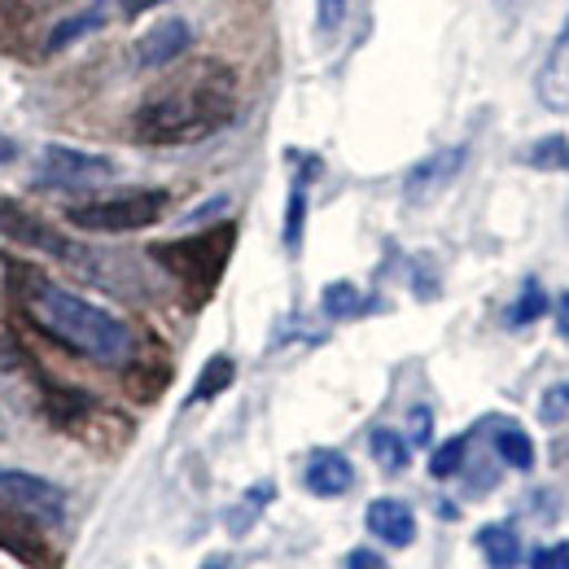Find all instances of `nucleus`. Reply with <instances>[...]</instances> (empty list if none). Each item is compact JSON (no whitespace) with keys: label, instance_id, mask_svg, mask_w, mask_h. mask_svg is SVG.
Wrapping results in <instances>:
<instances>
[{"label":"nucleus","instance_id":"obj_21","mask_svg":"<svg viewBox=\"0 0 569 569\" xmlns=\"http://www.w3.org/2000/svg\"><path fill=\"white\" fill-rule=\"evenodd\" d=\"M97 27H101V4H92L88 13H74V18H67V22H58L53 36H49V49H67L71 40L88 36V31H97Z\"/></svg>","mask_w":569,"mask_h":569},{"label":"nucleus","instance_id":"obj_12","mask_svg":"<svg viewBox=\"0 0 569 569\" xmlns=\"http://www.w3.org/2000/svg\"><path fill=\"white\" fill-rule=\"evenodd\" d=\"M302 487L320 499H338L356 487V469L342 451H316L307 460V473H302Z\"/></svg>","mask_w":569,"mask_h":569},{"label":"nucleus","instance_id":"obj_24","mask_svg":"<svg viewBox=\"0 0 569 569\" xmlns=\"http://www.w3.org/2000/svg\"><path fill=\"white\" fill-rule=\"evenodd\" d=\"M316 22L325 36H333L347 22V0H316Z\"/></svg>","mask_w":569,"mask_h":569},{"label":"nucleus","instance_id":"obj_7","mask_svg":"<svg viewBox=\"0 0 569 569\" xmlns=\"http://www.w3.org/2000/svg\"><path fill=\"white\" fill-rule=\"evenodd\" d=\"M0 503H9L13 512L31 517L36 526L53 530L67 521V496L62 487L36 478V473H22V469H0Z\"/></svg>","mask_w":569,"mask_h":569},{"label":"nucleus","instance_id":"obj_10","mask_svg":"<svg viewBox=\"0 0 569 569\" xmlns=\"http://www.w3.org/2000/svg\"><path fill=\"white\" fill-rule=\"evenodd\" d=\"M189 44H193V27L184 18H162V22H153L141 40H137V62H141L144 71L167 67L180 53H189Z\"/></svg>","mask_w":569,"mask_h":569},{"label":"nucleus","instance_id":"obj_3","mask_svg":"<svg viewBox=\"0 0 569 569\" xmlns=\"http://www.w3.org/2000/svg\"><path fill=\"white\" fill-rule=\"evenodd\" d=\"M232 241H237V228L232 223H219V228H207L202 237H184V241L158 246L153 259L180 284H189L193 298H207L214 284H219V277H223V268H228Z\"/></svg>","mask_w":569,"mask_h":569},{"label":"nucleus","instance_id":"obj_13","mask_svg":"<svg viewBox=\"0 0 569 569\" xmlns=\"http://www.w3.org/2000/svg\"><path fill=\"white\" fill-rule=\"evenodd\" d=\"M491 442H496L499 460H503L508 469H517V473H530V469H535V442H530V433L521 426H512V421H491Z\"/></svg>","mask_w":569,"mask_h":569},{"label":"nucleus","instance_id":"obj_16","mask_svg":"<svg viewBox=\"0 0 569 569\" xmlns=\"http://www.w3.org/2000/svg\"><path fill=\"white\" fill-rule=\"evenodd\" d=\"M320 307H325V316H329V320H356V316L368 311V298H363L351 281H333V284H325Z\"/></svg>","mask_w":569,"mask_h":569},{"label":"nucleus","instance_id":"obj_9","mask_svg":"<svg viewBox=\"0 0 569 569\" xmlns=\"http://www.w3.org/2000/svg\"><path fill=\"white\" fill-rule=\"evenodd\" d=\"M0 548L13 552L18 561H27L31 569H53V548L44 543V526L13 512L9 503H0Z\"/></svg>","mask_w":569,"mask_h":569},{"label":"nucleus","instance_id":"obj_30","mask_svg":"<svg viewBox=\"0 0 569 569\" xmlns=\"http://www.w3.org/2000/svg\"><path fill=\"white\" fill-rule=\"evenodd\" d=\"M13 158H18V141H13V137H4V132H0V167H9V162H13Z\"/></svg>","mask_w":569,"mask_h":569},{"label":"nucleus","instance_id":"obj_29","mask_svg":"<svg viewBox=\"0 0 569 569\" xmlns=\"http://www.w3.org/2000/svg\"><path fill=\"white\" fill-rule=\"evenodd\" d=\"M153 4H162V0H123V13H128V18H141Z\"/></svg>","mask_w":569,"mask_h":569},{"label":"nucleus","instance_id":"obj_17","mask_svg":"<svg viewBox=\"0 0 569 569\" xmlns=\"http://www.w3.org/2000/svg\"><path fill=\"white\" fill-rule=\"evenodd\" d=\"M232 377H237V363L228 356H211L207 368H202V377H198V386H193V395H189V403H207L214 395H223L232 386Z\"/></svg>","mask_w":569,"mask_h":569},{"label":"nucleus","instance_id":"obj_15","mask_svg":"<svg viewBox=\"0 0 569 569\" xmlns=\"http://www.w3.org/2000/svg\"><path fill=\"white\" fill-rule=\"evenodd\" d=\"M368 447H372V460H377L386 473H403V469L412 465V447H408V438L395 433V429H372Z\"/></svg>","mask_w":569,"mask_h":569},{"label":"nucleus","instance_id":"obj_23","mask_svg":"<svg viewBox=\"0 0 569 569\" xmlns=\"http://www.w3.org/2000/svg\"><path fill=\"white\" fill-rule=\"evenodd\" d=\"M302 219H307V189L293 184L289 211H284V246H289V250H298V241H302Z\"/></svg>","mask_w":569,"mask_h":569},{"label":"nucleus","instance_id":"obj_4","mask_svg":"<svg viewBox=\"0 0 569 569\" xmlns=\"http://www.w3.org/2000/svg\"><path fill=\"white\" fill-rule=\"evenodd\" d=\"M167 207H171L167 189H128V193H114V198L71 207L67 219L83 232H137V228L158 223L167 214Z\"/></svg>","mask_w":569,"mask_h":569},{"label":"nucleus","instance_id":"obj_19","mask_svg":"<svg viewBox=\"0 0 569 569\" xmlns=\"http://www.w3.org/2000/svg\"><path fill=\"white\" fill-rule=\"evenodd\" d=\"M526 162L535 171H569V141L566 137H539V141L526 149Z\"/></svg>","mask_w":569,"mask_h":569},{"label":"nucleus","instance_id":"obj_14","mask_svg":"<svg viewBox=\"0 0 569 569\" xmlns=\"http://www.w3.org/2000/svg\"><path fill=\"white\" fill-rule=\"evenodd\" d=\"M478 552L487 557V566L491 569H517L521 566V539H517V530L512 526H482L478 530Z\"/></svg>","mask_w":569,"mask_h":569},{"label":"nucleus","instance_id":"obj_26","mask_svg":"<svg viewBox=\"0 0 569 569\" xmlns=\"http://www.w3.org/2000/svg\"><path fill=\"white\" fill-rule=\"evenodd\" d=\"M429 433H433V412L429 408H412V442L426 447Z\"/></svg>","mask_w":569,"mask_h":569},{"label":"nucleus","instance_id":"obj_32","mask_svg":"<svg viewBox=\"0 0 569 569\" xmlns=\"http://www.w3.org/2000/svg\"><path fill=\"white\" fill-rule=\"evenodd\" d=\"M552 557H557V569H569V539H566V543H557V548H552Z\"/></svg>","mask_w":569,"mask_h":569},{"label":"nucleus","instance_id":"obj_6","mask_svg":"<svg viewBox=\"0 0 569 569\" xmlns=\"http://www.w3.org/2000/svg\"><path fill=\"white\" fill-rule=\"evenodd\" d=\"M114 176H119L114 158L67 149V144H49L40 153V167H36V184H49V189H97Z\"/></svg>","mask_w":569,"mask_h":569},{"label":"nucleus","instance_id":"obj_25","mask_svg":"<svg viewBox=\"0 0 569 569\" xmlns=\"http://www.w3.org/2000/svg\"><path fill=\"white\" fill-rule=\"evenodd\" d=\"M561 412H569V381L543 395V421H561Z\"/></svg>","mask_w":569,"mask_h":569},{"label":"nucleus","instance_id":"obj_2","mask_svg":"<svg viewBox=\"0 0 569 569\" xmlns=\"http://www.w3.org/2000/svg\"><path fill=\"white\" fill-rule=\"evenodd\" d=\"M18 302L53 342H62L74 356L106 368H119L132 359V329L119 316H110L106 307L79 298L40 272L18 268Z\"/></svg>","mask_w":569,"mask_h":569},{"label":"nucleus","instance_id":"obj_33","mask_svg":"<svg viewBox=\"0 0 569 569\" xmlns=\"http://www.w3.org/2000/svg\"><path fill=\"white\" fill-rule=\"evenodd\" d=\"M202 569H228V561H223V557H211V561H207Z\"/></svg>","mask_w":569,"mask_h":569},{"label":"nucleus","instance_id":"obj_8","mask_svg":"<svg viewBox=\"0 0 569 569\" xmlns=\"http://www.w3.org/2000/svg\"><path fill=\"white\" fill-rule=\"evenodd\" d=\"M465 158H469V149H465V144H451V149H438V153L421 158V162L403 176V193H408V202H412V207H421V202H429V198H438V193L460 176Z\"/></svg>","mask_w":569,"mask_h":569},{"label":"nucleus","instance_id":"obj_1","mask_svg":"<svg viewBox=\"0 0 569 569\" xmlns=\"http://www.w3.org/2000/svg\"><path fill=\"white\" fill-rule=\"evenodd\" d=\"M237 114V74L223 62H193L189 71L167 79L132 119V132L144 144H193L228 128Z\"/></svg>","mask_w":569,"mask_h":569},{"label":"nucleus","instance_id":"obj_28","mask_svg":"<svg viewBox=\"0 0 569 569\" xmlns=\"http://www.w3.org/2000/svg\"><path fill=\"white\" fill-rule=\"evenodd\" d=\"M552 316H557V333L569 342V289L566 293H557V302H552Z\"/></svg>","mask_w":569,"mask_h":569},{"label":"nucleus","instance_id":"obj_22","mask_svg":"<svg viewBox=\"0 0 569 569\" xmlns=\"http://www.w3.org/2000/svg\"><path fill=\"white\" fill-rule=\"evenodd\" d=\"M272 496H277V487H272V482H259V487L246 496L241 512H232V517H228V530H232V535H246V530H250V517H254V512H259Z\"/></svg>","mask_w":569,"mask_h":569},{"label":"nucleus","instance_id":"obj_27","mask_svg":"<svg viewBox=\"0 0 569 569\" xmlns=\"http://www.w3.org/2000/svg\"><path fill=\"white\" fill-rule=\"evenodd\" d=\"M347 569H390V566H386V557H377L372 548H356V552L347 557Z\"/></svg>","mask_w":569,"mask_h":569},{"label":"nucleus","instance_id":"obj_11","mask_svg":"<svg viewBox=\"0 0 569 569\" xmlns=\"http://www.w3.org/2000/svg\"><path fill=\"white\" fill-rule=\"evenodd\" d=\"M363 521H368V530H372L381 543H390V548H408V543L417 539V512H412L403 499H372L368 512H363Z\"/></svg>","mask_w":569,"mask_h":569},{"label":"nucleus","instance_id":"obj_5","mask_svg":"<svg viewBox=\"0 0 569 569\" xmlns=\"http://www.w3.org/2000/svg\"><path fill=\"white\" fill-rule=\"evenodd\" d=\"M0 237H9L18 246H31L40 254H53L58 263H71L79 272H88L92 281H106L101 277V263H110V259H101L97 250L79 246L71 237H62L58 228H49L40 214H31L27 207H18V202H0Z\"/></svg>","mask_w":569,"mask_h":569},{"label":"nucleus","instance_id":"obj_31","mask_svg":"<svg viewBox=\"0 0 569 569\" xmlns=\"http://www.w3.org/2000/svg\"><path fill=\"white\" fill-rule=\"evenodd\" d=\"M530 569H557V557H552V548H539V552L530 557Z\"/></svg>","mask_w":569,"mask_h":569},{"label":"nucleus","instance_id":"obj_18","mask_svg":"<svg viewBox=\"0 0 569 569\" xmlns=\"http://www.w3.org/2000/svg\"><path fill=\"white\" fill-rule=\"evenodd\" d=\"M548 307H552V302H548V293L539 289V281H526L521 284V298L503 311V325H508V329H526V325H535Z\"/></svg>","mask_w":569,"mask_h":569},{"label":"nucleus","instance_id":"obj_20","mask_svg":"<svg viewBox=\"0 0 569 569\" xmlns=\"http://www.w3.org/2000/svg\"><path fill=\"white\" fill-rule=\"evenodd\" d=\"M465 451H469V438H465V433H456V438H447L442 447H433V456H429V478H438V482L456 478L460 465H465Z\"/></svg>","mask_w":569,"mask_h":569}]
</instances>
